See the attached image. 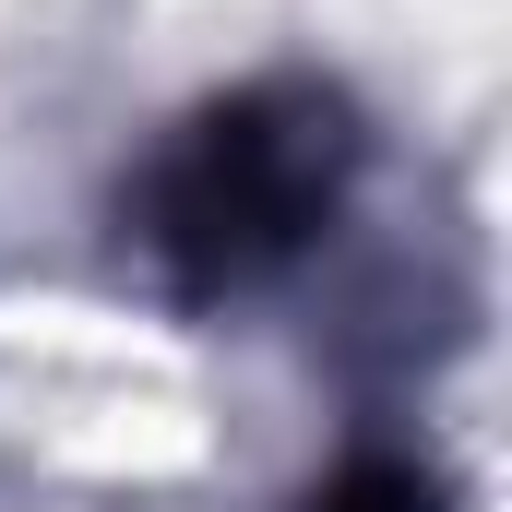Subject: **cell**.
<instances>
[{
    "instance_id": "cell-2",
    "label": "cell",
    "mask_w": 512,
    "mask_h": 512,
    "mask_svg": "<svg viewBox=\"0 0 512 512\" xmlns=\"http://www.w3.org/2000/svg\"><path fill=\"white\" fill-rule=\"evenodd\" d=\"M310 512H429V477L393 465V453H358L334 489H310Z\"/></svg>"
},
{
    "instance_id": "cell-1",
    "label": "cell",
    "mask_w": 512,
    "mask_h": 512,
    "mask_svg": "<svg viewBox=\"0 0 512 512\" xmlns=\"http://www.w3.org/2000/svg\"><path fill=\"white\" fill-rule=\"evenodd\" d=\"M346 167H358V131H346L334 96L251 84V96L203 108V120L155 155L131 227H143V251L167 262L179 286H262L274 262L334 215Z\"/></svg>"
}]
</instances>
